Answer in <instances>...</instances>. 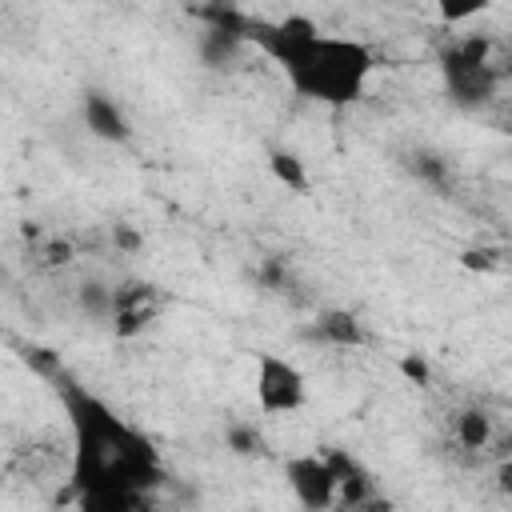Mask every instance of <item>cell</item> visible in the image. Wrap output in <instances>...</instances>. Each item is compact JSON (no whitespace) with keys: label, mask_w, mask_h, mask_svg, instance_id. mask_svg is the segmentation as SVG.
<instances>
[{"label":"cell","mask_w":512,"mask_h":512,"mask_svg":"<svg viewBox=\"0 0 512 512\" xmlns=\"http://www.w3.org/2000/svg\"><path fill=\"white\" fill-rule=\"evenodd\" d=\"M496 488H500L504 496H512V460H504V464L496 468Z\"/></svg>","instance_id":"obj_15"},{"label":"cell","mask_w":512,"mask_h":512,"mask_svg":"<svg viewBox=\"0 0 512 512\" xmlns=\"http://www.w3.org/2000/svg\"><path fill=\"white\" fill-rule=\"evenodd\" d=\"M160 320V292L152 284H120L116 288V308H112V332L116 336H140L144 328H152Z\"/></svg>","instance_id":"obj_6"},{"label":"cell","mask_w":512,"mask_h":512,"mask_svg":"<svg viewBox=\"0 0 512 512\" xmlns=\"http://www.w3.org/2000/svg\"><path fill=\"white\" fill-rule=\"evenodd\" d=\"M492 4H496V0H432V8H436V16H440V24H448V28H456V24H468V20L484 16Z\"/></svg>","instance_id":"obj_11"},{"label":"cell","mask_w":512,"mask_h":512,"mask_svg":"<svg viewBox=\"0 0 512 512\" xmlns=\"http://www.w3.org/2000/svg\"><path fill=\"white\" fill-rule=\"evenodd\" d=\"M80 304H84L88 316H96V320H112L116 288H108V284H84V288H80Z\"/></svg>","instance_id":"obj_13"},{"label":"cell","mask_w":512,"mask_h":512,"mask_svg":"<svg viewBox=\"0 0 512 512\" xmlns=\"http://www.w3.org/2000/svg\"><path fill=\"white\" fill-rule=\"evenodd\" d=\"M400 368H404V376H408V380H428L424 360H412V356H408V360H400Z\"/></svg>","instance_id":"obj_14"},{"label":"cell","mask_w":512,"mask_h":512,"mask_svg":"<svg viewBox=\"0 0 512 512\" xmlns=\"http://www.w3.org/2000/svg\"><path fill=\"white\" fill-rule=\"evenodd\" d=\"M456 444L468 452H480L492 444V416L484 408H464L456 416Z\"/></svg>","instance_id":"obj_10"},{"label":"cell","mask_w":512,"mask_h":512,"mask_svg":"<svg viewBox=\"0 0 512 512\" xmlns=\"http://www.w3.org/2000/svg\"><path fill=\"white\" fill-rule=\"evenodd\" d=\"M116 244H120V248H136V244H140V236H136L132 228H116Z\"/></svg>","instance_id":"obj_16"},{"label":"cell","mask_w":512,"mask_h":512,"mask_svg":"<svg viewBox=\"0 0 512 512\" xmlns=\"http://www.w3.org/2000/svg\"><path fill=\"white\" fill-rule=\"evenodd\" d=\"M84 124L96 140H108V144H124L132 136V124L124 116V108L108 92H88L84 96Z\"/></svg>","instance_id":"obj_7"},{"label":"cell","mask_w":512,"mask_h":512,"mask_svg":"<svg viewBox=\"0 0 512 512\" xmlns=\"http://www.w3.org/2000/svg\"><path fill=\"white\" fill-rule=\"evenodd\" d=\"M252 400L260 416H292L308 404V376L280 352H256L252 364Z\"/></svg>","instance_id":"obj_4"},{"label":"cell","mask_w":512,"mask_h":512,"mask_svg":"<svg viewBox=\"0 0 512 512\" xmlns=\"http://www.w3.org/2000/svg\"><path fill=\"white\" fill-rule=\"evenodd\" d=\"M328 456H332L336 476H340V508H364L372 500V492H376V484L364 472V464L356 456L340 452V448H328Z\"/></svg>","instance_id":"obj_8"},{"label":"cell","mask_w":512,"mask_h":512,"mask_svg":"<svg viewBox=\"0 0 512 512\" xmlns=\"http://www.w3.org/2000/svg\"><path fill=\"white\" fill-rule=\"evenodd\" d=\"M60 404L72 428L76 504L84 512H132L148 508L152 488L164 480L160 448L108 400L80 384H60Z\"/></svg>","instance_id":"obj_1"},{"label":"cell","mask_w":512,"mask_h":512,"mask_svg":"<svg viewBox=\"0 0 512 512\" xmlns=\"http://www.w3.org/2000/svg\"><path fill=\"white\" fill-rule=\"evenodd\" d=\"M316 336H320L324 344H332V348H356V344H364L360 320H356L352 312H344V308L324 312V316L316 320Z\"/></svg>","instance_id":"obj_9"},{"label":"cell","mask_w":512,"mask_h":512,"mask_svg":"<svg viewBox=\"0 0 512 512\" xmlns=\"http://www.w3.org/2000/svg\"><path fill=\"white\" fill-rule=\"evenodd\" d=\"M268 168L280 184H288L292 192H308V172H304V160L292 156V152H272L268 156Z\"/></svg>","instance_id":"obj_12"},{"label":"cell","mask_w":512,"mask_h":512,"mask_svg":"<svg viewBox=\"0 0 512 512\" xmlns=\"http://www.w3.org/2000/svg\"><path fill=\"white\" fill-rule=\"evenodd\" d=\"M284 480L292 488V496L312 508V512H324V508H336L340 504V476H336V464L328 452H296L284 460Z\"/></svg>","instance_id":"obj_5"},{"label":"cell","mask_w":512,"mask_h":512,"mask_svg":"<svg viewBox=\"0 0 512 512\" xmlns=\"http://www.w3.org/2000/svg\"><path fill=\"white\" fill-rule=\"evenodd\" d=\"M216 32H228L232 40L264 52L280 68L288 92L304 104L352 108L364 100L376 72V52L364 40L324 32L312 16L300 12L276 20H220Z\"/></svg>","instance_id":"obj_2"},{"label":"cell","mask_w":512,"mask_h":512,"mask_svg":"<svg viewBox=\"0 0 512 512\" xmlns=\"http://www.w3.org/2000/svg\"><path fill=\"white\" fill-rule=\"evenodd\" d=\"M440 80H444V92L460 108L488 104L496 96V88H500V68L492 60V40H484V36L452 40L440 52Z\"/></svg>","instance_id":"obj_3"}]
</instances>
